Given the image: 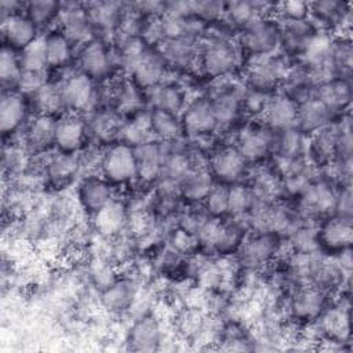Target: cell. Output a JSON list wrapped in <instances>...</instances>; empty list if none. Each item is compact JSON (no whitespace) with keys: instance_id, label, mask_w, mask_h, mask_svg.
I'll list each match as a JSON object with an SVG mask.
<instances>
[{"instance_id":"11a10c76","label":"cell","mask_w":353,"mask_h":353,"mask_svg":"<svg viewBox=\"0 0 353 353\" xmlns=\"http://www.w3.org/2000/svg\"><path fill=\"white\" fill-rule=\"evenodd\" d=\"M352 188L350 185H342L336 190L335 196V207H334V214L343 215V216H350L353 212V199H352Z\"/></svg>"},{"instance_id":"db71d44e","label":"cell","mask_w":353,"mask_h":353,"mask_svg":"<svg viewBox=\"0 0 353 353\" xmlns=\"http://www.w3.org/2000/svg\"><path fill=\"white\" fill-rule=\"evenodd\" d=\"M270 95L272 94H265L261 91L245 88V91L243 94L241 108L244 112H247L251 116H262Z\"/></svg>"},{"instance_id":"d6986e66","label":"cell","mask_w":353,"mask_h":353,"mask_svg":"<svg viewBox=\"0 0 353 353\" xmlns=\"http://www.w3.org/2000/svg\"><path fill=\"white\" fill-rule=\"evenodd\" d=\"M274 131L266 125H247L236 137V149L250 163L262 161L273 150Z\"/></svg>"},{"instance_id":"d6a6232c","label":"cell","mask_w":353,"mask_h":353,"mask_svg":"<svg viewBox=\"0 0 353 353\" xmlns=\"http://www.w3.org/2000/svg\"><path fill=\"white\" fill-rule=\"evenodd\" d=\"M312 95L327 106L334 114L349 108L352 99L350 81L346 79H334L317 83Z\"/></svg>"},{"instance_id":"4fadbf2b","label":"cell","mask_w":353,"mask_h":353,"mask_svg":"<svg viewBox=\"0 0 353 353\" xmlns=\"http://www.w3.org/2000/svg\"><path fill=\"white\" fill-rule=\"evenodd\" d=\"M88 138L87 120L80 113L65 112L57 117L55 149L62 153L77 154L84 149Z\"/></svg>"},{"instance_id":"6da1fadb","label":"cell","mask_w":353,"mask_h":353,"mask_svg":"<svg viewBox=\"0 0 353 353\" xmlns=\"http://www.w3.org/2000/svg\"><path fill=\"white\" fill-rule=\"evenodd\" d=\"M241 50L225 33L205 36L199 43V68L212 77H225L241 63Z\"/></svg>"},{"instance_id":"8d00e7d4","label":"cell","mask_w":353,"mask_h":353,"mask_svg":"<svg viewBox=\"0 0 353 353\" xmlns=\"http://www.w3.org/2000/svg\"><path fill=\"white\" fill-rule=\"evenodd\" d=\"M250 188L256 199V203L269 204L279 201L284 196L281 178L270 167L258 168L250 181Z\"/></svg>"},{"instance_id":"60d3db41","label":"cell","mask_w":353,"mask_h":353,"mask_svg":"<svg viewBox=\"0 0 353 353\" xmlns=\"http://www.w3.org/2000/svg\"><path fill=\"white\" fill-rule=\"evenodd\" d=\"M44 43L48 68L61 69L70 62L74 47L59 29L44 34Z\"/></svg>"},{"instance_id":"30bf717a","label":"cell","mask_w":353,"mask_h":353,"mask_svg":"<svg viewBox=\"0 0 353 353\" xmlns=\"http://www.w3.org/2000/svg\"><path fill=\"white\" fill-rule=\"evenodd\" d=\"M248 163L232 145H222L211 150L207 159V167L214 181L225 185H233L241 181L247 172Z\"/></svg>"},{"instance_id":"cb8c5ba5","label":"cell","mask_w":353,"mask_h":353,"mask_svg":"<svg viewBox=\"0 0 353 353\" xmlns=\"http://www.w3.org/2000/svg\"><path fill=\"white\" fill-rule=\"evenodd\" d=\"M263 123L272 131L295 128L298 119V103L284 92L272 94L261 116Z\"/></svg>"},{"instance_id":"681fc988","label":"cell","mask_w":353,"mask_h":353,"mask_svg":"<svg viewBox=\"0 0 353 353\" xmlns=\"http://www.w3.org/2000/svg\"><path fill=\"white\" fill-rule=\"evenodd\" d=\"M22 70H47L44 36H39L34 41L19 51Z\"/></svg>"},{"instance_id":"4316f807","label":"cell","mask_w":353,"mask_h":353,"mask_svg":"<svg viewBox=\"0 0 353 353\" xmlns=\"http://www.w3.org/2000/svg\"><path fill=\"white\" fill-rule=\"evenodd\" d=\"M146 94L128 76L112 81V101L110 108L121 116H132L145 109Z\"/></svg>"},{"instance_id":"ffe728a7","label":"cell","mask_w":353,"mask_h":353,"mask_svg":"<svg viewBox=\"0 0 353 353\" xmlns=\"http://www.w3.org/2000/svg\"><path fill=\"white\" fill-rule=\"evenodd\" d=\"M137 159V181L141 185H153L161 175L164 157L167 153L165 142L150 139L134 148Z\"/></svg>"},{"instance_id":"f546056e","label":"cell","mask_w":353,"mask_h":353,"mask_svg":"<svg viewBox=\"0 0 353 353\" xmlns=\"http://www.w3.org/2000/svg\"><path fill=\"white\" fill-rule=\"evenodd\" d=\"M317 32L319 29L309 18L305 21L281 23L280 46H283L284 54L288 58L292 55H303Z\"/></svg>"},{"instance_id":"74e56055","label":"cell","mask_w":353,"mask_h":353,"mask_svg":"<svg viewBox=\"0 0 353 353\" xmlns=\"http://www.w3.org/2000/svg\"><path fill=\"white\" fill-rule=\"evenodd\" d=\"M150 139H154L150 124V110L145 108L123 121L117 142L137 148Z\"/></svg>"},{"instance_id":"c3c4849f","label":"cell","mask_w":353,"mask_h":353,"mask_svg":"<svg viewBox=\"0 0 353 353\" xmlns=\"http://www.w3.org/2000/svg\"><path fill=\"white\" fill-rule=\"evenodd\" d=\"M203 210L211 218H222L228 215L229 210V186L215 182L205 199L203 200Z\"/></svg>"},{"instance_id":"9c48e42d","label":"cell","mask_w":353,"mask_h":353,"mask_svg":"<svg viewBox=\"0 0 353 353\" xmlns=\"http://www.w3.org/2000/svg\"><path fill=\"white\" fill-rule=\"evenodd\" d=\"M353 240V221L350 216L331 214L317 225L320 252L341 255L350 250Z\"/></svg>"},{"instance_id":"7c38bea8","label":"cell","mask_w":353,"mask_h":353,"mask_svg":"<svg viewBox=\"0 0 353 353\" xmlns=\"http://www.w3.org/2000/svg\"><path fill=\"white\" fill-rule=\"evenodd\" d=\"M77 65L79 70L92 80L103 81L116 68L113 61V50L99 39H92L79 48Z\"/></svg>"},{"instance_id":"7a4b0ae2","label":"cell","mask_w":353,"mask_h":353,"mask_svg":"<svg viewBox=\"0 0 353 353\" xmlns=\"http://www.w3.org/2000/svg\"><path fill=\"white\" fill-rule=\"evenodd\" d=\"M281 41V23L272 15L262 17L240 29L237 46L243 54L261 57L273 54Z\"/></svg>"},{"instance_id":"e0dca14e","label":"cell","mask_w":353,"mask_h":353,"mask_svg":"<svg viewBox=\"0 0 353 353\" xmlns=\"http://www.w3.org/2000/svg\"><path fill=\"white\" fill-rule=\"evenodd\" d=\"M76 199L79 207L85 214L92 216L116 197L113 185L108 179H105L102 175H91L80 178Z\"/></svg>"},{"instance_id":"7402d4cb","label":"cell","mask_w":353,"mask_h":353,"mask_svg":"<svg viewBox=\"0 0 353 353\" xmlns=\"http://www.w3.org/2000/svg\"><path fill=\"white\" fill-rule=\"evenodd\" d=\"M57 117L50 114H39L29 120L25 127L22 141L32 154H39L55 148Z\"/></svg>"},{"instance_id":"5bb4252c","label":"cell","mask_w":353,"mask_h":353,"mask_svg":"<svg viewBox=\"0 0 353 353\" xmlns=\"http://www.w3.org/2000/svg\"><path fill=\"white\" fill-rule=\"evenodd\" d=\"M59 30L68 37V40L76 47L77 44L83 47L94 37V29L90 25L84 3L66 1L61 3L58 15Z\"/></svg>"},{"instance_id":"ba28073f","label":"cell","mask_w":353,"mask_h":353,"mask_svg":"<svg viewBox=\"0 0 353 353\" xmlns=\"http://www.w3.org/2000/svg\"><path fill=\"white\" fill-rule=\"evenodd\" d=\"M101 175L114 185H127L137 181L135 149L121 142L105 148Z\"/></svg>"},{"instance_id":"f907efd6","label":"cell","mask_w":353,"mask_h":353,"mask_svg":"<svg viewBox=\"0 0 353 353\" xmlns=\"http://www.w3.org/2000/svg\"><path fill=\"white\" fill-rule=\"evenodd\" d=\"M273 12H276L277 19L281 21V23L305 21L309 18V3L301 0L276 3Z\"/></svg>"},{"instance_id":"bcb514c9","label":"cell","mask_w":353,"mask_h":353,"mask_svg":"<svg viewBox=\"0 0 353 353\" xmlns=\"http://www.w3.org/2000/svg\"><path fill=\"white\" fill-rule=\"evenodd\" d=\"M87 274L91 285L98 290V292L105 290L119 277L117 266L101 256H92V259L88 262Z\"/></svg>"},{"instance_id":"ee69618b","label":"cell","mask_w":353,"mask_h":353,"mask_svg":"<svg viewBox=\"0 0 353 353\" xmlns=\"http://www.w3.org/2000/svg\"><path fill=\"white\" fill-rule=\"evenodd\" d=\"M256 204V199L250 185L237 182L229 186V210L228 215L232 219L245 222L248 214ZM247 225V223H245Z\"/></svg>"},{"instance_id":"52a82bcc","label":"cell","mask_w":353,"mask_h":353,"mask_svg":"<svg viewBox=\"0 0 353 353\" xmlns=\"http://www.w3.org/2000/svg\"><path fill=\"white\" fill-rule=\"evenodd\" d=\"M61 92L66 112L85 113L98 106V87L95 80L83 72H70L61 81Z\"/></svg>"},{"instance_id":"f35d334b","label":"cell","mask_w":353,"mask_h":353,"mask_svg":"<svg viewBox=\"0 0 353 353\" xmlns=\"http://www.w3.org/2000/svg\"><path fill=\"white\" fill-rule=\"evenodd\" d=\"M214 183L215 181L208 168L193 167L179 182L181 197L192 204L203 203Z\"/></svg>"},{"instance_id":"d4e9b609","label":"cell","mask_w":353,"mask_h":353,"mask_svg":"<svg viewBox=\"0 0 353 353\" xmlns=\"http://www.w3.org/2000/svg\"><path fill=\"white\" fill-rule=\"evenodd\" d=\"M92 232L101 239H113L124 233L128 222V207L114 199L101 211L91 216Z\"/></svg>"},{"instance_id":"d590c367","label":"cell","mask_w":353,"mask_h":353,"mask_svg":"<svg viewBox=\"0 0 353 353\" xmlns=\"http://www.w3.org/2000/svg\"><path fill=\"white\" fill-rule=\"evenodd\" d=\"M84 8L94 32L114 34L123 10V3L110 0L90 1L84 3Z\"/></svg>"},{"instance_id":"e575fe53","label":"cell","mask_w":353,"mask_h":353,"mask_svg":"<svg viewBox=\"0 0 353 353\" xmlns=\"http://www.w3.org/2000/svg\"><path fill=\"white\" fill-rule=\"evenodd\" d=\"M145 94L146 102L150 103L152 109H161L178 116H181L188 103L183 88L176 83L163 81L159 85L145 91Z\"/></svg>"},{"instance_id":"8992f818","label":"cell","mask_w":353,"mask_h":353,"mask_svg":"<svg viewBox=\"0 0 353 353\" xmlns=\"http://www.w3.org/2000/svg\"><path fill=\"white\" fill-rule=\"evenodd\" d=\"M336 189L325 179H312L298 194L296 214L301 221L314 222L334 214Z\"/></svg>"},{"instance_id":"9a60e30c","label":"cell","mask_w":353,"mask_h":353,"mask_svg":"<svg viewBox=\"0 0 353 353\" xmlns=\"http://www.w3.org/2000/svg\"><path fill=\"white\" fill-rule=\"evenodd\" d=\"M44 167L48 183L55 188H66L80 175L79 153L69 154L55 149V152H44L33 154Z\"/></svg>"},{"instance_id":"9f6ffc18","label":"cell","mask_w":353,"mask_h":353,"mask_svg":"<svg viewBox=\"0 0 353 353\" xmlns=\"http://www.w3.org/2000/svg\"><path fill=\"white\" fill-rule=\"evenodd\" d=\"M25 11V3H19L15 0H1L0 1V11H1V18L22 12Z\"/></svg>"},{"instance_id":"4dcf8cb0","label":"cell","mask_w":353,"mask_h":353,"mask_svg":"<svg viewBox=\"0 0 353 353\" xmlns=\"http://www.w3.org/2000/svg\"><path fill=\"white\" fill-rule=\"evenodd\" d=\"M244 91L245 88L243 90L239 85H223L210 98L218 125H229L237 119L243 110L241 101Z\"/></svg>"},{"instance_id":"ab89813d","label":"cell","mask_w":353,"mask_h":353,"mask_svg":"<svg viewBox=\"0 0 353 353\" xmlns=\"http://www.w3.org/2000/svg\"><path fill=\"white\" fill-rule=\"evenodd\" d=\"M32 161V153L25 146L23 141H11L6 142L3 146L1 165L4 178L14 179L28 170Z\"/></svg>"},{"instance_id":"83f0119b","label":"cell","mask_w":353,"mask_h":353,"mask_svg":"<svg viewBox=\"0 0 353 353\" xmlns=\"http://www.w3.org/2000/svg\"><path fill=\"white\" fill-rule=\"evenodd\" d=\"M1 36L6 46L21 51L40 34L37 26L29 19V17L25 12H18L1 18Z\"/></svg>"},{"instance_id":"f6af8a7d","label":"cell","mask_w":353,"mask_h":353,"mask_svg":"<svg viewBox=\"0 0 353 353\" xmlns=\"http://www.w3.org/2000/svg\"><path fill=\"white\" fill-rule=\"evenodd\" d=\"M21 72L19 54H17V50L4 44L0 52V80L3 90H15Z\"/></svg>"},{"instance_id":"836d02e7","label":"cell","mask_w":353,"mask_h":353,"mask_svg":"<svg viewBox=\"0 0 353 353\" xmlns=\"http://www.w3.org/2000/svg\"><path fill=\"white\" fill-rule=\"evenodd\" d=\"M274 4L268 1H228L225 3L223 18L234 28L243 29L258 18L268 17L273 12Z\"/></svg>"},{"instance_id":"3957f363","label":"cell","mask_w":353,"mask_h":353,"mask_svg":"<svg viewBox=\"0 0 353 353\" xmlns=\"http://www.w3.org/2000/svg\"><path fill=\"white\" fill-rule=\"evenodd\" d=\"M285 54H268L252 57L247 66V85L251 90L272 94L280 87L291 68Z\"/></svg>"},{"instance_id":"816d5d0a","label":"cell","mask_w":353,"mask_h":353,"mask_svg":"<svg viewBox=\"0 0 353 353\" xmlns=\"http://www.w3.org/2000/svg\"><path fill=\"white\" fill-rule=\"evenodd\" d=\"M48 81L46 70H22L15 90L25 97H32Z\"/></svg>"},{"instance_id":"f5cc1de1","label":"cell","mask_w":353,"mask_h":353,"mask_svg":"<svg viewBox=\"0 0 353 353\" xmlns=\"http://www.w3.org/2000/svg\"><path fill=\"white\" fill-rule=\"evenodd\" d=\"M193 17L199 18L203 22H215L223 18L225 3L215 0H203V1H192Z\"/></svg>"},{"instance_id":"2e32d148","label":"cell","mask_w":353,"mask_h":353,"mask_svg":"<svg viewBox=\"0 0 353 353\" xmlns=\"http://www.w3.org/2000/svg\"><path fill=\"white\" fill-rule=\"evenodd\" d=\"M141 283L135 276H119L110 285L99 292V305L110 314L128 313L132 306Z\"/></svg>"},{"instance_id":"ac0fdd59","label":"cell","mask_w":353,"mask_h":353,"mask_svg":"<svg viewBox=\"0 0 353 353\" xmlns=\"http://www.w3.org/2000/svg\"><path fill=\"white\" fill-rule=\"evenodd\" d=\"M163 338L164 332L160 320L153 313H148L132 320L125 343L134 352H154L160 349Z\"/></svg>"},{"instance_id":"7dc6e473","label":"cell","mask_w":353,"mask_h":353,"mask_svg":"<svg viewBox=\"0 0 353 353\" xmlns=\"http://www.w3.org/2000/svg\"><path fill=\"white\" fill-rule=\"evenodd\" d=\"M61 3L51 0H36L25 3V14L37 26V29L47 28L54 19H58Z\"/></svg>"},{"instance_id":"5b68a950","label":"cell","mask_w":353,"mask_h":353,"mask_svg":"<svg viewBox=\"0 0 353 353\" xmlns=\"http://www.w3.org/2000/svg\"><path fill=\"white\" fill-rule=\"evenodd\" d=\"M281 239L280 234L270 232L247 236L237 251V263L245 270H262L281 252Z\"/></svg>"},{"instance_id":"f1b7e54d","label":"cell","mask_w":353,"mask_h":353,"mask_svg":"<svg viewBox=\"0 0 353 353\" xmlns=\"http://www.w3.org/2000/svg\"><path fill=\"white\" fill-rule=\"evenodd\" d=\"M167 68L168 65L159 50L149 48L128 77L143 91H148L164 81Z\"/></svg>"},{"instance_id":"44dd1931","label":"cell","mask_w":353,"mask_h":353,"mask_svg":"<svg viewBox=\"0 0 353 353\" xmlns=\"http://www.w3.org/2000/svg\"><path fill=\"white\" fill-rule=\"evenodd\" d=\"M349 301L342 298L334 305H328L320 317L314 321L320 338H328L338 342H345L349 339Z\"/></svg>"},{"instance_id":"277c9868","label":"cell","mask_w":353,"mask_h":353,"mask_svg":"<svg viewBox=\"0 0 353 353\" xmlns=\"http://www.w3.org/2000/svg\"><path fill=\"white\" fill-rule=\"evenodd\" d=\"M327 291L310 283H296L287 292V312L298 324L314 323L330 305Z\"/></svg>"},{"instance_id":"b9f144b4","label":"cell","mask_w":353,"mask_h":353,"mask_svg":"<svg viewBox=\"0 0 353 353\" xmlns=\"http://www.w3.org/2000/svg\"><path fill=\"white\" fill-rule=\"evenodd\" d=\"M32 106L39 114L59 117L66 112L59 81H48L36 94L32 95Z\"/></svg>"},{"instance_id":"7bdbcfd3","label":"cell","mask_w":353,"mask_h":353,"mask_svg":"<svg viewBox=\"0 0 353 353\" xmlns=\"http://www.w3.org/2000/svg\"><path fill=\"white\" fill-rule=\"evenodd\" d=\"M150 124L154 139L161 142H172L183 135L181 116L150 108Z\"/></svg>"},{"instance_id":"8fae6325","label":"cell","mask_w":353,"mask_h":353,"mask_svg":"<svg viewBox=\"0 0 353 353\" xmlns=\"http://www.w3.org/2000/svg\"><path fill=\"white\" fill-rule=\"evenodd\" d=\"M183 134L190 139L210 137L219 125L216 123L210 98H196L186 103L181 113Z\"/></svg>"},{"instance_id":"1f68e13d","label":"cell","mask_w":353,"mask_h":353,"mask_svg":"<svg viewBox=\"0 0 353 353\" xmlns=\"http://www.w3.org/2000/svg\"><path fill=\"white\" fill-rule=\"evenodd\" d=\"M334 113L313 95L298 103V119L295 128L305 137H310L321 127L334 121Z\"/></svg>"},{"instance_id":"484cf974","label":"cell","mask_w":353,"mask_h":353,"mask_svg":"<svg viewBox=\"0 0 353 353\" xmlns=\"http://www.w3.org/2000/svg\"><path fill=\"white\" fill-rule=\"evenodd\" d=\"M29 105L26 97L17 90H3L0 98V130L6 137L15 134L26 121Z\"/></svg>"},{"instance_id":"603a6c76","label":"cell","mask_w":353,"mask_h":353,"mask_svg":"<svg viewBox=\"0 0 353 353\" xmlns=\"http://www.w3.org/2000/svg\"><path fill=\"white\" fill-rule=\"evenodd\" d=\"M123 121V116L113 108L101 106L92 110L87 119L88 137H91L97 145L109 146L117 142Z\"/></svg>"}]
</instances>
